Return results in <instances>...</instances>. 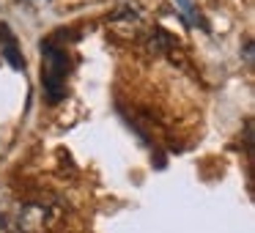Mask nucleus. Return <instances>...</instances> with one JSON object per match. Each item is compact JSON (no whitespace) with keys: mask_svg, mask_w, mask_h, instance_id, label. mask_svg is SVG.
<instances>
[{"mask_svg":"<svg viewBox=\"0 0 255 233\" xmlns=\"http://www.w3.org/2000/svg\"><path fill=\"white\" fill-rule=\"evenodd\" d=\"M244 58H247V63L253 66V44H247V50H244Z\"/></svg>","mask_w":255,"mask_h":233,"instance_id":"20e7f679","label":"nucleus"},{"mask_svg":"<svg viewBox=\"0 0 255 233\" xmlns=\"http://www.w3.org/2000/svg\"><path fill=\"white\" fill-rule=\"evenodd\" d=\"M0 55L6 58L17 72H25V58H22V50H19V41L8 30V25H3V22H0Z\"/></svg>","mask_w":255,"mask_h":233,"instance_id":"f03ea898","label":"nucleus"},{"mask_svg":"<svg viewBox=\"0 0 255 233\" xmlns=\"http://www.w3.org/2000/svg\"><path fill=\"white\" fill-rule=\"evenodd\" d=\"M69 66H72V61L63 47H58L52 39L41 41V91L50 105H58L66 96Z\"/></svg>","mask_w":255,"mask_h":233,"instance_id":"f257e3e1","label":"nucleus"},{"mask_svg":"<svg viewBox=\"0 0 255 233\" xmlns=\"http://www.w3.org/2000/svg\"><path fill=\"white\" fill-rule=\"evenodd\" d=\"M0 228H3V220H0Z\"/></svg>","mask_w":255,"mask_h":233,"instance_id":"39448f33","label":"nucleus"},{"mask_svg":"<svg viewBox=\"0 0 255 233\" xmlns=\"http://www.w3.org/2000/svg\"><path fill=\"white\" fill-rule=\"evenodd\" d=\"M173 3H176V8L181 11V17L187 19V25L200 28V30H209V22H206V17L200 14V8H198L195 0H173Z\"/></svg>","mask_w":255,"mask_h":233,"instance_id":"7ed1b4c3","label":"nucleus"}]
</instances>
